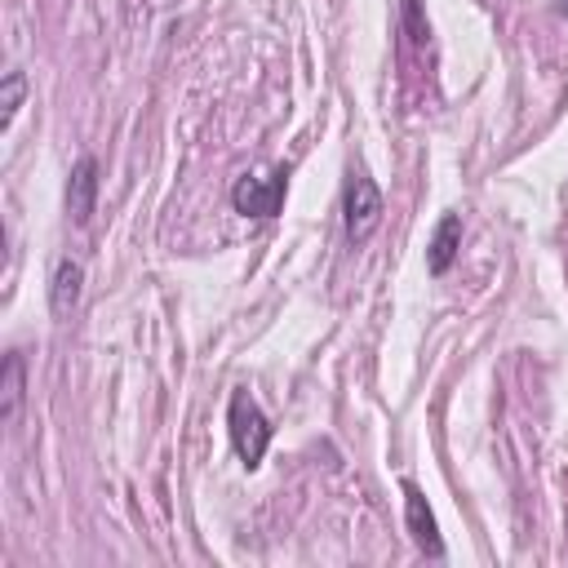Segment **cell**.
<instances>
[{
	"label": "cell",
	"instance_id": "cell-8",
	"mask_svg": "<svg viewBox=\"0 0 568 568\" xmlns=\"http://www.w3.org/2000/svg\"><path fill=\"white\" fill-rule=\"evenodd\" d=\"M23 396H27V360H23V351H10L5 355V383H0V422L5 426L19 422Z\"/></svg>",
	"mask_w": 568,
	"mask_h": 568
},
{
	"label": "cell",
	"instance_id": "cell-2",
	"mask_svg": "<svg viewBox=\"0 0 568 568\" xmlns=\"http://www.w3.org/2000/svg\"><path fill=\"white\" fill-rule=\"evenodd\" d=\"M383 214H387V201L377 192V182L368 173H351L347 178V192H342V227H347V240L351 244H364L377 227H383Z\"/></svg>",
	"mask_w": 568,
	"mask_h": 568
},
{
	"label": "cell",
	"instance_id": "cell-11",
	"mask_svg": "<svg viewBox=\"0 0 568 568\" xmlns=\"http://www.w3.org/2000/svg\"><path fill=\"white\" fill-rule=\"evenodd\" d=\"M559 10H564V14H568V0H559Z\"/></svg>",
	"mask_w": 568,
	"mask_h": 568
},
{
	"label": "cell",
	"instance_id": "cell-3",
	"mask_svg": "<svg viewBox=\"0 0 568 568\" xmlns=\"http://www.w3.org/2000/svg\"><path fill=\"white\" fill-rule=\"evenodd\" d=\"M285 192H289V169H271L267 178H249V173H244V178L231 186V205H235L240 218L267 222V218H276V214L285 209Z\"/></svg>",
	"mask_w": 568,
	"mask_h": 568
},
{
	"label": "cell",
	"instance_id": "cell-4",
	"mask_svg": "<svg viewBox=\"0 0 568 568\" xmlns=\"http://www.w3.org/2000/svg\"><path fill=\"white\" fill-rule=\"evenodd\" d=\"M404 524H409V533H413L422 555L445 559V537H439V524H435V516H431V507H426V497H422L418 484H404Z\"/></svg>",
	"mask_w": 568,
	"mask_h": 568
},
{
	"label": "cell",
	"instance_id": "cell-9",
	"mask_svg": "<svg viewBox=\"0 0 568 568\" xmlns=\"http://www.w3.org/2000/svg\"><path fill=\"white\" fill-rule=\"evenodd\" d=\"M23 94H27V76L23 72H10L5 85H0V130H10L19 107H23Z\"/></svg>",
	"mask_w": 568,
	"mask_h": 568
},
{
	"label": "cell",
	"instance_id": "cell-5",
	"mask_svg": "<svg viewBox=\"0 0 568 568\" xmlns=\"http://www.w3.org/2000/svg\"><path fill=\"white\" fill-rule=\"evenodd\" d=\"M94 205H98V160L81 156L76 169H72V178H68V214H72V222L89 227Z\"/></svg>",
	"mask_w": 568,
	"mask_h": 568
},
{
	"label": "cell",
	"instance_id": "cell-7",
	"mask_svg": "<svg viewBox=\"0 0 568 568\" xmlns=\"http://www.w3.org/2000/svg\"><path fill=\"white\" fill-rule=\"evenodd\" d=\"M458 249H462V218L458 214H445L431 235V249H426V271L431 276H445L454 263H458Z\"/></svg>",
	"mask_w": 568,
	"mask_h": 568
},
{
	"label": "cell",
	"instance_id": "cell-10",
	"mask_svg": "<svg viewBox=\"0 0 568 568\" xmlns=\"http://www.w3.org/2000/svg\"><path fill=\"white\" fill-rule=\"evenodd\" d=\"M404 27H409V40H418V45L431 40V27L422 19V0H404Z\"/></svg>",
	"mask_w": 568,
	"mask_h": 568
},
{
	"label": "cell",
	"instance_id": "cell-6",
	"mask_svg": "<svg viewBox=\"0 0 568 568\" xmlns=\"http://www.w3.org/2000/svg\"><path fill=\"white\" fill-rule=\"evenodd\" d=\"M81 285H85V267H81L76 258H62V263L53 267V280H49V311L58 315V321H68V315L76 311Z\"/></svg>",
	"mask_w": 568,
	"mask_h": 568
},
{
	"label": "cell",
	"instance_id": "cell-1",
	"mask_svg": "<svg viewBox=\"0 0 568 568\" xmlns=\"http://www.w3.org/2000/svg\"><path fill=\"white\" fill-rule=\"evenodd\" d=\"M227 431H231V445H235V458L244 462V471L263 467V458L271 449V422H267V413L258 409V400L249 391H231Z\"/></svg>",
	"mask_w": 568,
	"mask_h": 568
}]
</instances>
